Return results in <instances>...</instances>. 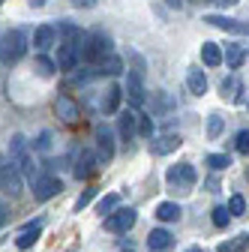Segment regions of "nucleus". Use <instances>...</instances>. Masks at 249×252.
<instances>
[{
    "mask_svg": "<svg viewBox=\"0 0 249 252\" xmlns=\"http://www.w3.org/2000/svg\"><path fill=\"white\" fill-rule=\"evenodd\" d=\"M9 162L21 171V177H27L30 183H36V162H33V153L27 147V138L24 135H12L9 138Z\"/></svg>",
    "mask_w": 249,
    "mask_h": 252,
    "instance_id": "f257e3e1",
    "label": "nucleus"
},
{
    "mask_svg": "<svg viewBox=\"0 0 249 252\" xmlns=\"http://www.w3.org/2000/svg\"><path fill=\"white\" fill-rule=\"evenodd\" d=\"M108 54H114V51H111V39L102 33V30H93V33L84 39V45H81V57H84L87 63H96V66H99Z\"/></svg>",
    "mask_w": 249,
    "mask_h": 252,
    "instance_id": "f03ea898",
    "label": "nucleus"
},
{
    "mask_svg": "<svg viewBox=\"0 0 249 252\" xmlns=\"http://www.w3.org/2000/svg\"><path fill=\"white\" fill-rule=\"evenodd\" d=\"M24 54H27V33H24L21 27L6 30L3 42H0V57H3L6 63H18Z\"/></svg>",
    "mask_w": 249,
    "mask_h": 252,
    "instance_id": "7ed1b4c3",
    "label": "nucleus"
},
{
    "mask_svg": "<svg viewBox=\"0 0 249 252\" xmlns=\"http://www.w3.org/2000/svg\"><path fill=\"white\" fill-rule=\"evenodd\" d=\"M21 171L9 162V156H0V192H6L9 198L21 195Z\"/></svg>",
    "mask_w": 249,
    "mask_h": 252,
    "instance_id": "20e7f679",
    "label": "nucleus"
},
{
    "mask_svg": "<svg viewBox=\"0 0 249 252\" xmlns=\"http://www.w3.org/2000/svg\"><path fill=\"white\" fill-rule=\"evenodd\" d=\"M165 180H168V186L180 189V192H189V189L195 186V180H198V174H195L192 162H180V165H171L168 168Z\"/></svg>",
    "mask_w": 249,
    "mask_h": 252,
    "instance_id": "39448f33",
    "label": "nucleus"
},
{
    "mask_svg": "<svg viewBox=\"0 0 249 252\" xmlns=\"http://www.w3.org/2000/svg\"><path fill=\"white\" fill-rule=\"evenodd\" d=\"M135 219H138V210L135 207H117L111 216H105V228L111 234H126L135 225Z\"/></svg>",
    "mask_w": 249,
    "mask_h": 252,
    "instance_id": "423d86ee",
    "label": "nucleus"
},
{
    "mask_svg": "<svg viewBox=\"0 0 249 252\" xmlns=\"http://www.w3.org/2000/svg\"><path fill=\"white\" fill-rule=\"evenodd\" d=\"M96 171H99V156L93 153V150H78L75 165H72V174L78 180H87V177H93Z\"/></svg>",
    "mask_w": 249,
    "mask_h": 252,
    "instance_id": "0eeeda50",
    "label": "nucleus"
},
{
    "mask_svg": "<svg viewBox=\"0 0 249 252\" xmlns=\"http://www.w3.org/2000/svg\"><path fill=\"white\" fill-rule=\"evenodd\" d=\"M60 189H63V183H60V177H54V174H42V177H36V183H33V198L36 201H48V198H54Z\"/></svg>",
    "mask_w": 249,
    "mask_h": 252,
    "instance_id": "6e6552de",
    "label": "nucleus"
},
{
    "mask_svg": "<svg viewBox=\"0 0 249 252\" xmlns=\"http://www.w3.org/2000/svg\"><path fill=\"white\" fill-rule=\"evenodd\" d=\"M96 156H99V165H108L114 159V135L108 126H96Z\"/></svg>",
    "mask_w": 249,
    "mask_h": 252,
    "instance_id": "1a4fd4ad",
    "label": "nucleus"
},
{
    "mask_svg": "<svg viewBox=\"0 0 249 252\" xmlns=\"http://www.w3.org/2000/svg\"><path fill=\"white\" fill-rule=\"evenodd\" d=\"M78 60H81V48H75V45H69V42H60L57 45V69L60 72H72L75 66H78Z\"/></svg>",
    "mask_w": 249,
    "mask_h": 252,
    "instance_id": "9d476101",
    "label": "nucleus"
},
{
    "mask_svg": "<svg viewBox=\"0 0 249 252\" xmlns=\"http://www.w3.org/2000/svg\"><path fill=\"white\" fill-rule=\"evenodd\" d=\"M123 96L129 99V105H141V102H144L141 72H129V75H126V84H123Z\"/></svg>",
    "mask_w": 249,
    "mask_h": 252,
    "instance_id": "9b49d317",
    "label": "nucleus"
},
{
    "mask_svg": "<svg viewBox=\"0 0 249 252\" xmlns=\"http://www.w3.org/2000/svg\"><path fill=\"white\" fill-rule=\"evenodd\" d=\"M171 246H174V234L165 231V228H153L147 234V249L150 252H168Z\"/></svg>",
    "mask_w": 249,
    "mask_h": 252,
    "instance_id": "f8f14e48",
    "label": "nucleus"
},
{
    "mask_svg": "<svg viewBox=\"0 0 249 252\" xmlns=\"http://www.w3.org/2000/svg\"><path fill=\"white\" fill-rule=\"evenodd\" d=\"M117 132H120V138L123 141H132L135 138V132H138V114L135 111H123L120 117H117Z\"/></svg>",
    "mask_w": 249,
    "mask_h": 252,
    "instance_id": "ddd939ff",
    "label": "nucleus"
},
{
    "mask_svg": "<svg viewBox=\"0 0 249 252\" xmlns=\"http://www.w3.org/2000/svg\"><path fill=\"white\" fill-rule=\"evenodd\" d=\"M180 144H183V138L174 135V132H168V135H162V138H153V141H150V153H153V156H165V153H174Z\"/></svg>",
    "mask_w": 249,
    "mask_h": 252,
    "instance_id": "4468645a",
    "label": "nucleus"
},
{
    "mask_svg": "<svg viewBox=\"0 0 249 252\" xmlns=\"http://www.w3.org/2000/svg\"><path fill=\"white\" fill-rule=\"evenodd\" d=\"M204 21L213 24V27H219V30H228V33H249V24H243L237 18H228V15H207Z\"/></svg>",
    "mask_w": 249,
    "mask_h": 252,
    "instance_id": "2eb2a0df",
    "label": "nucleus"
},
{
    "mask_svg": "<svg viewBox=\"0 0 249 252\" xmlns=\"http://www.w3.org/2000/svg\"><path fill=\"white\" fill-rule=\"evenodd\" d=\"M57 33H60V39H63V42H69V45H75V48H81L84 45V33H81V27H75L72 21H60L57 24Z\"/></svg>",
    "mask_w": 249,
    "mask_h": 252,
    "instance_id": "dca6fc26",
    "label": "nucleus"
},
{
    "mask_svg": "<svg viewBox=\"0 0 249 252\" xmlns=\"http://www.w3.org/2000/svg\"><path fill=\"white\" fill-rule=\"evenodd\" d=\"M54 42H57V27H51V24H39V27H36V33H33V45H36L39 51H48V48H54Z\"/></svg>",
    "mask_w": 249,
    "mask_h": 252,
    "instance_id": "f3484780",
    "label": "nucleus"
},
{
    "mask_svg": "<svg viewBox=\"0 0 249 252\" xmlns=\"http://www.w3.org/2000/svg\"><path fill=\"white\" fill-rule=\"evenodd\" d=\"M54 111H57V117H63L66 123H75V120L81 117L78 105H75L69 96H57V99H54Z\"/></svg>",
    "mask_w": 249,
    "mask_h": 252,
    "instance_id": "a211bd4d",
    "label": "nucleus"
},
{
    "mask_svg": "<svg viewBox=\"0 0 249 252\" xmlns=\"http://www.w3.org/2000/svg\"><path fill=\"white\" fill-rule=\"evenodd\" d=\"M120 99H123V87L111 84V87H105V93H102L99 108H102L105 114H114V111H117V105H120Z\"/></svg>",
    "mask_w": 249,
    "mask_h": 252,
    "instance_id": "6ab92c4d",
    "label": "nucleus"
},
{
    "mask_svg": "<svg viewBox=\"0 0 249 252\" xmlns=\"http://www.w3.org/2000/svg\"><path fill=\"white\" fill-rule=\"evenodd\" d=\"M186 84H189V93H195V96H204V93H207V75L201 69H189V72H186Z\"/></svg>",
    "mask_w": 249,
    "mask_h": 252,
    "instance_id": "aec40b11",
    "label": "nucleus"
},
{
    "mask_svg": "<svg viewBox=\"0 0 249 252\" xmlns=\"http://www.w3.org/2000/svg\"><path fill=\"white\" fill-rule=\"evenodd\" d=\"M222 57H225V63H228L231 69H240V66H243V60H246V48L237 45V42H231V45H225Z\"/></svg>",
    "mask_w": 249,
    "mask_h": 252,
    "instance_id": "412c9836",
    "label": "nucleus"
},
{
    "mask_svg": "<svg viewBox=\"0 0 249 252\" xmlns=\"http://www.w3.org/2000/svg\"><path fill=\"white\" fill-rule=\"evenodd\" d=\"M201 60H204V66H219L225 57H222V48L216 42H204L201 45Z\"/></svg>",
    "mask_w": 249,
    "mask_h": 252,
    "instance_id": "4be33fe9",
    "label": "nucleus"
},
{
    "mask_svg": "<svg viewBox=\"0 0 249 252\" xmlns=\"http://www.w3.org/2000/svg\"><path fill=\"white\" fill-rule=\"evenodd\" d=\"M96 72H99V75H120V72H123V60H120L117 54H108L99 66H96Z\"/></svg>",
    "mask_w": 249,
    "mask_h": 252,
    "instance_id": "5701e85b",
    "label": "nucleus"
},
{
    "mask_svg": "<svg viewBox=\"0 0 249 252\" xmlns=\"http://www.w3.org/2000/svg\"><path fill=\"white\" fill-rule=\"evenodd\" d=\"M156 219H162V222H174V219H180V204L162 201V204L156 207Z\"/></svg>",
    "mask_w": 249,
    "mask_h": 252,
    "instance_id": "b1692460",
    "label": "nucleus"
},
{
    "mask_svg": "<svg viewBox=\"0 0 249 252\" xmlns=\"http://www.w3.org/2000/svg\"><path fill=\"white\" fill-rule=\"evenodd\" d=\"M246 246H249V237H231V240H222L216 252H243Z\"/></svg>",
    "mask_w": 249,
    "mask_h": 252,
    "instance_id": "393cba45",
    "label": "nucleus"
},
{
    "mask_svg": "<svg viewBox=\"0 0 249 252\" xmlns=\"http://www.w3.org/2000/svg\"><path fill=\"white\" fill-rule=\"evenodd\" d=\"M39 231H42V228H27V231H21L18 240H15V246H18V249H30V246L39 240Z\"/></svg>",
    "mask_w": 249,
    "mask_h": 252,
    "instance_id": "a878e982",
    "label": "nucleus"
},
{
    "mask_svg": "<svg viewBox=\"0 0 249 252\" xmlns=\"http://www.w3.org/2000/svg\"><path fill=\"white\" fill-rule=\"evenodd\" d=\"M117 204H120V195H117V192H111V195H105V198H99V204H96V210H99L102 216H111V213L117 210Z\"/></svg>",
    "mask_w": 249,
    "mask_h": 252,
    "instance_id": "bb28decb",
    "label": "nucleus"
},
{
    "mask_svg": "<svg viewBox=\"0 0 249 252\" xmlns=\"http://www.w3.org/2000/svg\"><path fill=\"white\" fill-rule=\"evenodd\" d=\"M219 90H222V99L234 102V99H237V90H240V84H237V78L231 75V78H225V81H222V87H219Z\"/></svg>",
    "mask_w": 249,
    "mask_h": 252,
    "instance_id": "cd10ccee",
    "label": "nucleus"
},
{
    "mask_svg": "<svg viewBox=\"0 0 249 252\" xmlns=\"http://www.w3.org/2000/svg\"><path fill=\"white\" fill-rule=\"evenodd\" d=\"M204 162H207V165H210L213 171H222V168H228V165H231V159H228L225 153H210Z\"/></svg>",
    "mask_w": 249,
    "mask_h": 252,
    "instance_id": "c85d7f7f",
    "label": "nucleus"
},
{
    "mask_svg": "<svg viewBox=\"0 0 249 252\" xmlns=\"http://www.w3.org/2000/svg\"><path fill=\"white\" fill-rule=\"evenodd\" d=\"M36 69H39V75H54L57 63H54V60H48L45 54H39V57H36Z\"/></svg>",
    "mask_w": 249,
    "mask_h": 252,
    "instance_id": "c756f323",
    "label": "nucleus"
},
{
    "mask_svg": "<svg viewBox=\"0 0 249 252\" xmlns=\"http://www.w3.org/2000/svg\"><path fill=\"white\" fill-rule=\"evenodd\" d=\"M228 219H231V216H228V207H222V204L213 207V225H216V228H225Z\"/></svg>",
    "mask_w": 249,
    "mask_h": 252,
    "instance_id": "7c9ffc66",
    "label": "nucleus"
},
{
    "mask_svg": "<svg viewBox=\"0 0 249 252\" xmlns=\"http://www.w3.org/2000/svg\"><path fill=\"white\" fill-rule=\"evenodd\" d=\"M138 135H144V138H153V117H147V114H138Z\"/></svg>",
    "mask_w": 249,
    "mask_h": 252,
    "instance_id": "2f4dec72",
    "label": "nucleus"
},
{
    "mask_svg": "<svg viewBox=\"0 0 249 252\" xmlns=\"http://www.w3.org/2000/svg\"><path fill=\"white\" fill-rule=\"evenodd\" d=\"M228 213H234V216H243V213H246L243 195H231V198H228Z\"/></svg>",
    "mask_w": 249,
    "mask_h": 252,
    "instance_id": "473e14b6",
    "label": "nucleus"
},
{
    "mask_svg": "<svg viewBox=\"0 0 249 252\" xmlns=\"http://www.w3.org/2000/svg\"><path fill=\"white\" fill-rule=\"evenodd\" d=\"M93 198H96V189H84V192L78 195V201H75V210L81 213V210H84V207H87V204H90Z\"/></svg>",
    "mask_w": 249,
    "mask_h": 252,
    "instance_id": "72a5a7b5",
    "label": "nucleus"
},
{
    "mask_svg": "<svg viewBox=\"0 0 249 252\" xmlns=\"http://www.w3.org/2000/svg\"><path fill=\"white\" fill-rule=\"evenodd\" d=\"M219 132H222V117H219V114H210V126H207V135H210V138H216Z\"/></svg>",
    "mask_w": 249,
    "mask_h": 252,
    "instance_id": "f704fd0d",
    "label": "nucleus"
},
{
    "mask_svg": "<svg viewBox=\"0 0 249 252\" xmlns=\"http://www.w3.org/2000/svg\"><path fill=\"white\" fill-rule=\"evenodd\" d=\"M234 147H237V153H249V129L237 132V141H234Z\"/></svg>",
    "mask_w": 249,
    "mask_h": 252,
    "instance_id": "c9c22d12",
    "label": "nucleus"
},
{
    "mask_svg": "<svg viewBox=\"0 0 249 252\" xmlns=\"http://www.w3.org/2000/svg\"><path fill=\"white\" fill-rule=\"evenodd\" d=\"M48 138H51V132H42V135H39V141H36V147H39V150H48V144H51Z\"/></svg>",
    "mask_w": 249,
    "mask_h": 252,
    "instance_id": "e433bc0d",
    "label": "nucleus"
},
{
    "mask_svg": "<svg viewBox=\"0 0 249 252\" xmlns=\"http://www.w3.org/2000/svg\"><path fill=\"white\" fill-rule=\"evenodd\" d=\"M72 3H75V6H84V9H90L93 3H96V0H72Z\"/></svg>",
    "mask_w": 249,
    "mask_h": 252,
    "instance_id": "4c0bfd02",
    "label": "nucleus"
},
{
    "mask_svg": "<svg viewBox=\"0 0 249 252\" xmlns=\"http://www.w3.org/2000/svg\"><path fill=\"white\" fill-rule=\"evenodd\" d=\"M27 3L33 6V9H39V6H45V3H48V0H27Z\"/></svg>",
    "mask_w": 249,
    "mask_h": 252,
    "instance_id": "58836bf2",
    "label": "nucleus"
},
{
    "mask_svg": "<svg viewBox=\"0 0 249 252\" xmlns=\"http://www.w3.org/2000/svg\"><path fill=\"white\" fill-rule=\"evenodd\" d=\"M165 3H168L171 9H180V6H183V0H165Z\"/></svg>",
    "mask_w": 249,
    "mask_h": 252,
    "instance_id": "ea45409f",
    "label": "nucleus"
},
{
    "mask_svg": "<svg viewBox=\"0 0 249 252\" xmlns=\"http://www.w3.org/2000/svg\"><path fill=\"white\" fill-rule=\"evenodd\" d=\"M6 222V207H3V201H0V225Z\"/></svg>",
    "mask_w": 249,
    "mask_h": 252,
    "instance_id": "a19ab883",
    "label": "nucleus"
},
{
    "mask_svg": "<svg viewBox=\"0 0 249 252\" xmlns=\"http://www.w3.org/2000/svg\"><path fill=\"white\" fill-rule=\"evenodd\" d=\"M219 3H222V6H234V3H237V0H219Z\"/></svg>",
    "mask_w": 249,
    "mask_h": 252,
    "instance_id": "79ce46f5",
    "label": "nucleus"
},
{
    "mask_svg": "<svg viewBox=\"0 0 249 252\" xmlns=\"http://www.w3.org/2000/svg\"><path fill=\"white\" fill-rule=\"evenodd\" d=\"M189 252H204V249H189Z\"/></svg>",
    "mask_w": 249,
    "mask_h": 252,
    "instance_id": "37998d69",
    "label": "nucleus"
},
{
    "mask_svg": "<svg viewBox=\"0 0 249 252\" xmlns=\"http://www.w3.org/2000/svg\"><path fill=\"white\" fill-rule=\"evenodd\" d=\"M0 3H3V0H0Z\"/></svg>",
    "mask_w": 249,
    "mask_h": 252,
    "instance_id": "c03bdc74",
    "label": "nucleus"
}]
</instances>
